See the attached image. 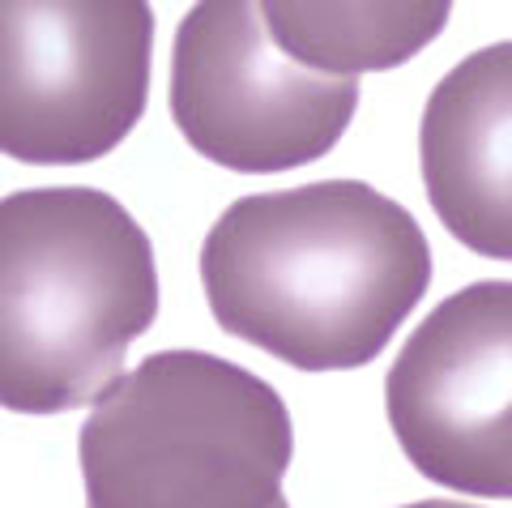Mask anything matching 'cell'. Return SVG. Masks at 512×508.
<instances>
[{"label":"cell","mask_w":512,"mask_h":508,"mask_svg":"<svg viewBox=\"0 0 512 508\" xmlns=\"http://www.w3.org/2000/svg\"><path fill=\"white\" fill-rule=\"evenodd\" d=\"M402 508H474V504H461V500H419V504H402Z\"/></svg>","instance_id":"9"},{"label":"cell","mask_w":512,"mask_h":508,"mask_svg":"<svg viewBox=\"0 0 512 508\" xmlns=\"http://www.w3.org/2000/svg\"><path fill=\"white\" fill-rule=\"evenodd\" d=\"M278 508H286V500H282V504H278Z\"/></svg>","instance_id":"10"},{"label":"cell","mask_w":512,"mask_h":508,"mask_svg":"<svg viewBox=\"0 0 512 508\" xmlns=\"http://www.w3.org/2000/svg\"><path fill=\"white\" fill-rule=\"evenodd\" d=\"M419 154L444 227L483 257L512 261V39L466 56L436 86Z\"/></svg>","instance_id":"7"},{"label":"cell","mask_w":512,"mask_h":508,"mask_svg":"<svg viewBox=\"0 0 512 508\" xmlns=\"http://www.w3.org/2000/svg\"><path fill=\"white\" fill-rule=\"evenodd\" d=\"M150 5H0V154L90 163L150 94Z\"/></svg>","instance_id":"5"},{"label":"cell","mask_w":512,"mask_h":508,"mask_svg":"<svg viewBox=\"0 0 512 508\" xmlns=\"http://www.w3.org/2000/svg\"><path fill=\"white\" fill-rule=\"evenodd\" d=\"M261 18L295 65L359 82L436 39L448 5H261Z\"/></svg>","instance_id":"8"},{"label":"cell","mask_w":512,"mask_h":508,"mask_svg":"<svg viewBox=\"0 0 512 508\" xmlns=\"http://www.w3.org/2000/svg\"><path fill=\"white\" fill-rule=\"evenodd\" d=\"M158 316L146 231L99 188L0 197V406L60 415L124 376Z\"/></svg>","instance_id":"2"},{"label":"cell","mask_w":512,"mask_h":508,"mask_svg":"<svg viewBox=\"0 0 512 508\" xmlns=\"http://www.w3.org/2000/svg\"><path fill=\"white\" fill-rule=\"evenodd\" d=\"M359 107L355 77L295 65L261 5H197L175 30L171 116L188 146L248 176L329 154Z\"/></svg>","instance_id":"4"},{"label":"cell","mask_w":512,"mask_h":508,"mask_svg":"<svg viewBox=\"0 0 512 508\" xmlns=\"http://www.w3.org/2000/svg\"><path fill=\"white\" fill-rule=\"evenodd\" d=\"M384 402L414 470L512 500V282L448 295L402 346Z\"/></svg>","instance_id":"6"},{"label":"cell","mask_w":512,"mask_h":508,"mask_svg":"<svg viewBox=\"0 0 512 508\" xmlns=\"http://www.w3.org/2000/svg\"><path fill=\"white\" fill-rule=\"evenodd\" d=\"M218 325L303 372L372 363L431 282V248L406 205L359 180L256 193L201 248Z\"/></svg>","instance_id":"1"},{"label":"cell","mask_w":512,"mask_h":508,"mask_svg":"<svg viewBox=\"0 0 512 508\" xmlns=\"http://www.w3.org/2000/svg\"><path fill=\"white\" fill-rule=\"evenodd\" d=\"M291 453L278 393L201 351L150 355L82 427L90 508H278Z\"/></svg>","instance_id":"3"}]
</instances>
